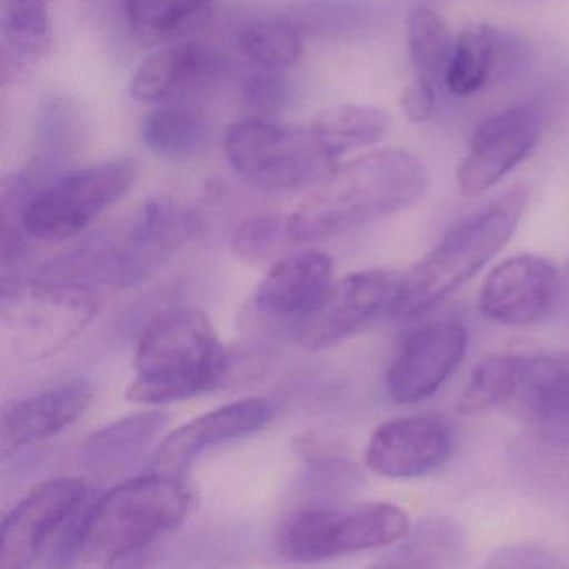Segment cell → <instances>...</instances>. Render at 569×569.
I'll list each match as a JSON object with an SVG mask.
<instances>
[{"label":"cell","mask_w":569,"mask_h":569,"mask_svg":"<svg viewBox=\"0 0 569 569\" xmlns=\"http://www.w3.org/2000/svg\"><path fill=\"white\" fill-rule=\"evenodd\" d=\"M425 164L405 149L338 162L288 218L292 244L355 231L416 204L428 189Z\"/></svg>","instance_id":"1"},{"label":"cell","mask_w":569,"mask_h":569,"mask_svg":"<svg viewBox=\"0 0 569 569\" xmlns=\"http://www.w3.org/2000/svg\"><path fill=\"white\" fill-rule=\"evenodd\" d=\"M194 496L179 475L149 471L116 485L86 511L69 565L111 566L178 529Z\"/></svg>","instance_id":"2"},{"label":"cell","mask_w":569,"mask_h":569,"mask_svg":"<svg viewBox=\"0 0 569 569\" xmlns=\"http://www.w3.org/2000/svg\"><path fill=\"white\" fill-rule=\"evenodd\" d=\"M228 366V351L206 315L171 309L142 331L126 398L146 406L184 401L219 385Z\"/></svg>","instance_id":"3"},{"label":"cell","mask_w":569,"mask_h":569,"mask_svg":"<svg viewBox=\"0 0 569 569\" xmlns=\"http://www.w3.org/2000/svg\"><path fill=\"white\" fill-rule=\"evenodd\" d=\"M526 202L528 192L512 189L449 229L426 258L402 274L389 316L408 321L426 315L478 274L515 234Z\"/></svg>","instance_id":"4"},{"label":"cell","mask_w":569,"mask_h":569,"mask_svg":"<svg viewBox=\"0 0 569 569\" xmlns=\"http://www.w3.org/2000/svg\"><path fill=\"white\" fill-rule=\"evenodd\" d=\"M132 159L66 169L31 196L11 222H2V264L18 261L28 239L62 242L84 232L138 181Z\"/></svg>","instance_id":"5"},{"label":"cell","mask_w":569,"mask_h":569,"mask_svg":"<svg viewBox=\"0 0 569 569\" xmlns=\"http://www.w3.org/2000/svg\"><path fill=\"white\" fill-rule=\"evenodd\" d=\"M411 528L408 512L391 502L312 506L292 511L278 529L279 552L292 562H321L388 548Z\"/></svg>","instance_id":"6"},{"label":"cell","mask_w":569,"mask_h":569,"mask_svg":"<svg viewBox=\"0 0 569 569\" xmlns=\"http://www.w3.org/2000/svg\"><path fill=\"white\" fill-rule=\"evenodd\" d=\"M96 306L91 289L74 282H4L2 339L22 361L51 358L88 328Z\"/></svg>","instance_id":"7"},{"label":"cell","mask_w":569,"mask_h":569,"mask_svg":"<svg viewBox=\"0 0 569 569\" xmlns=\"http://www.w3.org/2000/svg\"><path fill=\"white\" fill-rule=\"evenodd\" d=\"M224 156L232 171L264 191L316 186L338 162L319 148L311 128L248 116L224 132Z\"/></svg>","instance_id":"8"},{"label":"cell","mask_w":569,"mask_h":569,"mask_svg":"<svg viewBox=\"0 0 569 569\" xmlns=\"http://www.w3.org/2000/svg\"><path fill=\"white\" fill-rule=\"evenodd\" d=\"M82 478H58L29 492L2 521L0 566H66L88 511Z\"/></svg>","instance_id":"9"},{"label":"cell","mask_w":569,"mask_h":569,"mask_svg":"<svg viewBox=\"0 0 569 569\" xmlns=\"http://www.w3.org/2000/svg\"><path fill=\"white\" fill-rule=\"evenodd\" d=\"M201 229V216L184 202L168 196L149 199L122 234L96 248L91 264L112 284H138L189 244Z\"/></svg>","instance_id":"10"},{"label":"cell","mask_w":569,"mask_h":569,"mask_svg":"<svg viewBox=\"0 0 569 569\" xmlns=\"http://www.w3.org/2000/svg\"><path fill=\"white\" fill-rule=\"evenodd\" d=\"M402 274L388 269L352 272L332 282L315 312L296 328V339L306 349H325L369 328L389 316Z\"/></svg>","instance_id":"11"},{"label":"cell","mask_w":569,"mask_h":569,"mask_svg":"<svg viewBox=\"0 0 569 569\" xmlns=\"http://www.w3.org/2000/svg\"><path fill=\"white\" fill-rule=\"evenodd\" d=\"M542 119L532 104H516L481 122L456 174L459 191L475 198L518 168L541 138Z\"/></svg>","instance_id":"12"},{"label":"cell","mask_w":569,"mask_h":569,"mask_svg":"<svg viewBox=\"0 0 569 569\" xmlns=\"http://www.w3.org/2000/svg\"><path fill=\"white\" fill-rule=\"evenodd\" d=\"M468 331L456 319L426 322L406 335L388 369L389 396L411 406L431 398L461 365Z\"/></svg>","instance_id":"13"},{"label":"cell","mask_w":569,"mask_h":569,"mask_svg":"<svg viewBox=\"0 0 569 569\" xmlns=\"http://www.w3.org/2000/svg\"><path fill=\"white\" fill-rule=\"evenodd\" d=\"M561 279L548 259L519 254L496 266L479 295L482 315L502 326H531L551 315Z\"/></svg>","instance_id":"14"},{"label":"cell","mask_w":569,"mask_h":569,"mask_svg":"<svg viewBox=\"0 0 569 569\" xmlns=\"http://www.w3.org/2000/svg\"><path fill=\"white\" fill-rule=\"evenodd\" d=\"M455 435L435 415L405 416L379 426L366 448V465L391 479L421 478L438 471L451 458Z\"/></svg>","instance_id":"15"},{"label":"cell","mask_w":569,"mask_h":569,"mask_svg":"<svg viewBox=\"0 0 569 569\" xmlns=\"http://www.w3.org/2000/svg\"><path fill=\"white\" fill-rule=\"evenodd\" d=\"M274 415V406L264 398L239 399L212 409L171 432L152 456L149 471L181 476L209 449L262 431Z\"/></svg>","instance_id":"16"},{"label":"cell","mask_w":569,"mask_h":569,"mask_svg":"<svg viewBox=\"0 0 569 569\" xmlns=\"http://www.w3.org/2000/svg\"><path fill=\"white\" fill-rule=\"evenodd\" d=\"M335 266L321 251H299L276 262L259 282L254 308L269 321L298 328L321 305L332 286Z\"/></svg>","instance_id":"17"},{"label":"cell","mask_w":569,"mask_h":569,"mask_svg":"<svg viewBox=\"0 0 569 569\" xmlns=\"http://www.w3.org/2000/svg\"><path fill=\"white\" fill-rule=\"evenodd\" d=\"M526 59L528 48L512 32L489 24L469 26L456 39L445 82L452 94L466 98L515 78Z\"/></svg>","instance_id":"18"},{"label":"cell","mask_w":569,"mask_h":569,"mask_svg":"<svg viewBox=\"0 0 569 569\" xmlns=\"http://www.w3.org/2000/svg\"><path fill=\"white\" fill-rule=\"evenodd\" d=\"M221 71V58L206 46H169L138 66L129 82V94L144 104L184 102L189 96L209 88Z\"/></svg>","instance_id":"19"},{"label":"cell","mask_w":569,"mask_h":569,"mask_svg":"<svg viewBox=\"0 0 569 569\" xmlns=\"http://www.w3.org/2000/svg\"><path fill=\"white\" fill-rule=\"evenodd\" d=\"M91 401V386L72 381L12 402L2 412V458L66 431L88 411Z\"/></svg>","instance_id":"20"},{"label":"cell","mask_w":569,"mask_h":569,"mask_svg":"<svg viewBox=\"0 0 569 569\" xmlns=\"http://www.w3.org/2000/svg\"><path fill=\"white\" fill-rule=\"evenodd\" d=\"M516 401L552 441L569 439V352L528 356Z\"/></svg>","instance_id":"21"},{"label":"cell","mask_w":569,"mask_h":569,"mask_svg":"<svg viewBox=\"0 0 569 569\" xmlns=\"http://www.w3.org/2000/svg\"><path fill=\"white\" fill-rule=\"evenodd\" d=\"M169 425L168 412L144 411L99 429L86 442L82 462L99 481L124 476Z\"/></svg>","instance_id":"22"},{"label":"cell","mask_w":569,"mask_h":569,"mask_svg":"<svg viewBox=\"0 0 569 569\" xmlns=\"http://www.w3.org/2000/svg\"><path fill=\"white\" fill-rule=\"evenodd\" d=\"M0 41L2 81L19 78L39 64L54 42L49 0H2Z\"/></svg>","instance_id":"23"},{"label":"cell","mask_w":569,"mask_h":569,"mask_svg":"<svg viewBox=\"0 0 569 569\" xmlns=\"http://www.w3.org/2000/svg\"><path fill=\"white\" fill-rule=\"evenodd\" d=\"M468 555L465 529L446 516H429L409 528L375 566L378 568H458Z\"/></svg>","instance_id":"24"},{"label":"cell","mask_w":569,"mask_h":569,"mask_svg":"<svg viewBox=\"0 0 569 569\" xmlns=\"http://www.w3.org/2000/svg\"><path fill=\"white\" fill-rule=\"evenodd\" d=\"M309 128L321 151L339 162L351 152L379 144L391 131V118L376 106L342 104L319 112Z\"/></svg>","instance_id":"25"},{"label":"cell","mask_w":569,"mask_h":569,"mask_svg":"<svg viewBox=\"0 0 569 569\" xmlns=\"http://www.w3.org/2000/svg\"><path fill=\"white\" fill-rule=\"evenodd\" d=\"M211 139L209 119L184 102L159 104L141 122V141L148 151L168 161L196 158Z\"/></svg>","instance_id":"26"},{"label":"cell","mask_w":569,"mask_h":569,"mask_svg":"<svg viewBox=\"0 0 569 569\" xmlns=\"http://www.w3.org/2000/svg\"><path fill=\"white\" fill-rule=\"evenodd\" d=\"M238 44L256 68L286 71L301 61L305 36L295 19H259L242 29Z\"/></svg>","instance_id":"27"},{"label":"cell","mask_w":569,"mask_h":569,"mask_svg":"<svg viewBox=\"0 0 569 569\" xmlns=\"http://www.w3.org/2000/svg\"><path fill=\"white\" fill-rule=\"evenodd\" d=\"M88 116L69 96H49L39 104L36 116L38 154L66 161L81 151L88 139Z\"/></svg>","instance_id":"28"},{"label":"cell","mask_w":569,"mask_h":569,"mask_svg":"<svg viewBox=\"0 0 569 569\" xmlns=\"http://www.w3.org/2000/svg\"><path fill=\"white\" fill-rule=\"evenodd\" d=\"M526 358L521 355H498L482 359L459 392L461 415H478L506 401H512L521 385Z\"/></svg>","instance_id":"29"},{"label":"cell","mask_w":569,"mask_h":569,"mask_svg":"<svg viewBox=\"0 0 569 569\" xmlns=\"http://www.w3.org/2000/svg\"><path fill=\"white\" fill-rule=\"evenodd\" d=\"M451 36L445 19L428 8H416L408 18V52L418 78L432 84L445 81L452 58Z\"/></svg>","instance_id":"30"},{"label":"cell","mask_w":569,"mask_h":569,"mask_svg":"<svg viewBox=\"0 0 569 569\" xmlns=\"http://www.w3.org/2000/svg\"><path fill=\"white\" fill-rule=\"evenodd\" d=\"M216 0H124L129 28L142 39H161L208 12Z\"/></svg>","instance_id":"31"},{"label":"cell","mask_w":569,"mask_h":569,"mask_svg":"<svg viewBox=\"0 0 569 569\" xmlns=\"http://www.w3.org/2000/svg\"><path fill=\"white\" fill-rule=\"evenodd\" d=\"M295 88L284 71L259 69L246 78L241 101L252 118L276 119L291 106Z\"/></svg>","instance_id":"32"},{"label":"cell","mask_w":569,"mask_h":569,"mask_svg":"<svg viewBox=\"0 0 569 569\" xmlns=\"http://www.w3.org/2000/svg\"><path fill=\"white\" fill-rule=\"evenodd\" d=\"M282 239H288V218L259 214L238 226L231 239L236 258L246 262H261L276 251Z\"/></svg>","instance_id":"33"},{"label":"cell","mask_w":569,"mask_h":569,"mask_svg":"<svg viewBox=\"0 0 569 569\" xmlns=\"http://www.w3.org/2000/svg\"><path fill=\"white\" fill-rule=\"evenodd\" d=\"M486 566L492 569H556L565 568L566 561L542 546L518 542L499 546L489 555Z\"/></svg>","instance_id":"34"},{"label":"cell","mask_w":569,"mask_h":569,"mask_svg":"<svg viewBox=\"0 0 569 569\" xmlns=\"http://www.w3.org/2000/svg\"><path fill=\"white\" fill-rule=\"evenodd\" d=\"M435 84L428 79L418 78L408 86L401 96V109L405 118L412 124L429 121L435 114Z\"/></svg>","instance_id":"35"}]
</instances>
